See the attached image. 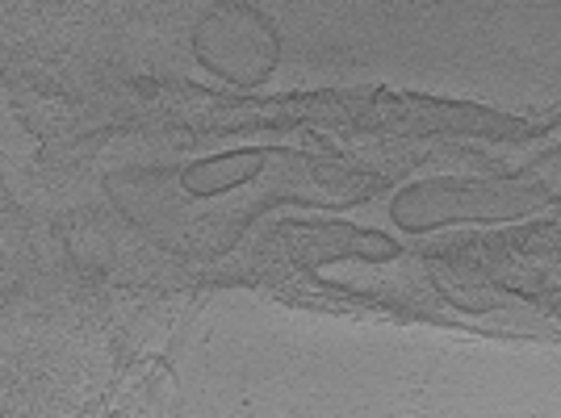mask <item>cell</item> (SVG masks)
<instances>
[{
    "mask_svg": "<svg viewBox=\"0 0 561 418\" xmlns=\"http://www.w3.org/2000/svg\"><path fill=\"white\" fill-rule=\"evenodd\" d=\"M193 47L202 68L218 71L234 84H260L277 68V34L248 4H227L218 13H206L193 34Z\"/></svg>",
    "mask_w": 561,
    "mask_h": 418,
    "instance_id": "obj_1",
    "label": "cell"
},
{
    "mask_svg": "<svg viewBox=\"0 0 561 418\" xmlns=\"http://www.w3.org/2000/svg\"><path fill=\"white\" fill-rule=\"evenodd\" d=\"M264 155H268V151H239V155L197 163V167H188L185 176H181V188L193 193V197H214V193H222V188L239 185V181H248L252 172H260Z\"/></svg>",
    "mask_w": 561,
    "mask_h": 418,
    "instance_id": "obj_2",
    "label": "cell"
}]
</instances>
